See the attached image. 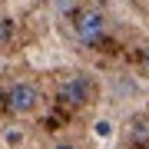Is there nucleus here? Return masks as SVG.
<instances>
[{"instance_id": "f257e3e1", "label": "nucleus", "mask_w": 149, "mask_h": 149, "mask_svg": "<svg viewBox=\"0 0 149 149\" xmlns=\"http://www.w3.org/2000/svg\"><path fill=\"white\" fill-rule=\"evenodd\" d=\"M73 33H76L80 43L96 47V43L106 40V17L96 10V7H80L73 13Z\"/></svg>"}, {"instance_id": "f03ea898", "label": "nucleus", "mask_w": 149, "mask_h": 149, "mask_svg": "<svg viewBox=\"0 0 149 149\" xmlns=\"http://www.w3.org/2000/svg\"><path fill=\"white\" fill-rule=\"evenodd\" d=\"M93 93H96V86L93 80L86 73H73V76H66L63 83H60V103H66V106H86V103L93 100Z\"/></svg>"}, {"instance_id": "7ed1b4c3", "label": "nucleus", "mask_w": 149, "mask_h": 149, "mask_svg": "<svg viewBox=\"0 0 149 149\" xmlns=\"http://www.w3.org/2000/svg\"><path fill=\"white\" fill-rule=\"evenodd\" d=\"M3 103H7V109H10V113H17V116L33 113V109L40 106V90H37L33 83H13L10 90H7Z\"/></svg>"}, {"instance_id": "20e7f679", "label": "nucleus", "mask_w": 149, "mask_h": 149, "mask_svg": "<svg viewBox=\"0 0 149 149\" xmlns=\"http://www.w3.org/2000/svg\"><path fill=\"white\" fill-rule=\"evenodd\" d=\"M10 37H13V23L10 20H0V47H7Z\"/></svg>"}, {"instance_id": "39448f33", "label": "nucleus", "mask_w": 149, "mask_h": 149, "mask_svg": "<svg viewBox=\"0 0 149 149\" xmlns=\"http://www.w3.org/2000/svg\"><path fill=\"white\" fill-rule=\"evenodd\" d=\"M139 70H143V73H149V43H143V47H139Z\"/></svg>"}, {"instance_id": "423d86ee", "label": "nucleus", "mask_w": 149, "mask_h": 149, "mask_svg": "<svg viewBox=\"0 0 149 149\" xmlns=\"http://www.w3.org/2000/svg\"><path fill=\"white\" fill-rule=\"evenodd\" d=\"M56 10L60 13H76L80 7H76V0H56Z\"/></svg>"}, {"instance_id": "0eeeda50", "label": "nucleus", "mask_w": 149, "mask_h": 149, "mask_svg": "<svg viewBox=\"0 0 149 149\" xmlns=\"http://www.w3.org/2000/svg\"><path fill=\"white\" fill-rule=\"evenodd\" d=\"M149 136V126H146V123H136V126H133V139H146Z\"/></svg>"}, {"instance_id": "6e6552de", "label": "nucleus", "mask_w": 149, "mask_h": 149, "mask_svg": "<svg viewBox=\"0 0 149 149\" xmlns=\"http://www.w3.org/2000/svg\"><path fill=\"white\" fill-rule=\"evenodd\" d=\"M53 149H76V146H73V143H56Z\"/></svg>"}]
</instances>
